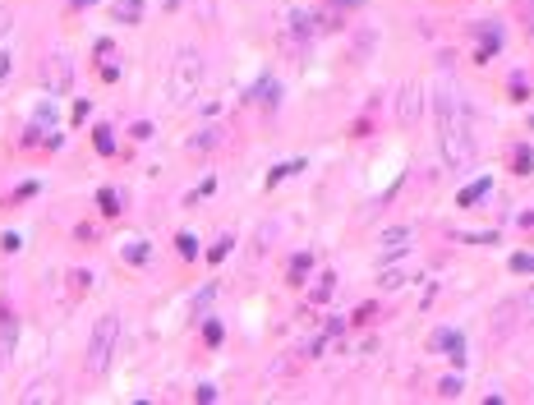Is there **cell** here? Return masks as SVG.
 I'll list each match as a JSON object with an SVG mask.
<instances>
[{
    "label": "cell",
    "instance_id": "6da1fadb",
    "mask_svg": "<svg viewBox=\"0 0 534 405\" xmlns=\"http://www.w3.org/2000/svg\"><path fill=\"white\" fill-rule=\"evenodd\" d=\"M433 120H438V148L447 171H470L474 157H479V143H474V120L470 106L456 88H438L433 97Z\"/></svg>",
    "mask_w": 534,
    "mask_h": 405
},
{
    "label": "cell",
    "instance_id": "7a4b0ae2",
    "mask_svg": "<svg viewBox=\"0 0 534 405\" xmlns=\"http://www.w3.org/2000/svg\"><path fill=\"white\" fill-rule=\"evenodd\" d=\"M203 88V51L198 46H180L176 60H171V102L189 106Z\"/></svg>",
    "mask_w": 534,
    "mask_h": 405
},
{
    "label": "cell",
    "instance_id": "3957f363",
    "mask_svg": "<svg viewBox=\"0 0 534 405\" xmlns=\"http://www.w3.org/2000/svg\"><path fill=\"white\" fill-rule=\"evenodd\" d=\"M120 345V318L115 313H102L92 323V336H88V378H102L111 369V355Z\"/></svg>",
    "mask_w": 534,
    "mask_h": 405
},
{
    "label": "cell",
    "instance_id": "277c9868",
    "mask_svg": "<svg viewBox=\"0 0 534 405\" xmlns=\"http://www.w3.org/2000/svg\"><path fill=\"white\" fill-rule=\"evenodd\" d=\"M415 249V226H387L378 230V263H392V258L410 254Z\"/></svg>",
    "mask_w": 534,
    "mask_h": 405
},
{
    "label": "cell",
    "instance_id": "5b68a950",
    "mask_svg": "<svg viewBox=\"0 0 534 405\" xmlns=\"http://www.w3.org/2000/svg\"><path fill=\"white\" fill-rule=\"evenodd\" d=\"M42 79H46V88L55 92V97H65V92H70V83H74V60L65 51H55L51 60L42 65Z\"/></svg>",
    "mask_w": 534,
    "mask_h": 405
},
{
    "label": "cell",
    "instance_id": "8992f818",
    "mask_svg": "<svg viewBox=\"0 0 534 405\" xmlns=\"http://www.w3.org/2000/svg\"><path fill=\"white\" fill-rule=\"evenodd\" d=\"M424 97V92L420 88H415V83H410V88H401V106H396V120H401V124H415V120H420V102Z\"/></svg>",
    "mask_w": 534,
    "mask_h": 405
},
{
    "label": "cell",
    "instance_id": "52a82bcc",
    "mask_svg": "<svg viewBox=\"0 0 534 405\" xmlns=\"http://www.w3.org/2000/svg\"><path fill=\"white\" fill-rule=\"evenodd\" d=\"M18 401H55V382H28Z\"/></svg>",
    "mask_w": 534,
    "mask_h": 405
},
{
    "label": "cell",
    "instance_id": "ba28073f",
    "mask_svg": "<svg viewBox=\"0 0 534 405\" xmlns=\"http://www.w3.org/2000/svg\"><path fill=\"white\" fill-rule=\"evenodd\" d=\"M405 281H410V267H387V272L378 276V286H383V291H401Z\"/></svg>",
    "mask_w": 534,
    "mask_h": 405
},
{
    "label": "cell",
    "instance_id": "9c48e42d",
    "mask_svg": "<svg viewBox=\"0 0 534 405\" xmlns=\"http://www.w3.org/2000/svg\"><path fill=\"white\" fill-rule=\"evenodd\" d=\"M139 14H143V0H120L115 5V18H124V23H139Z\"/></svg>",
    "mask_w": 534,
    "mask_h": 405
},
{
    "label": "cell",
    "instance_id": "30bf717a",
    "mask_svg": "<svg viewBox=\"0 0 534 405\" xmlns=\"http://www.w3.org/2000/svg\"><path fill=\"white\" fill-rule=\"evenodd\" d=\"M484 194H488V180H479V185L465 189V194H461V207H470V202H474V198H484Z\"/></svg>",
    "mask_w": 534,
    "mask_h": 405
},
{
    "label": "cell",
    "instance_id": "8fae6325",
    "mask_svg": "<svg viewBox=\"0 0 534 405\" xmlns=\"http://www.w3.org/2000/svg\"><path fill=\"white\" fill-rule=\"evenodd\" d=\"M304 272H309V258H295V263H290V286H304V281H299Z\"/></svg>",
    "mask_w": 534,
    "mask_h": 405
},
{
    "label": "cell",
    "instance_id": "7c38bea8",
    "mask_svg": "<svg viewBox=\"0 0 534 405\" xmlns=\"http://www.w3.org/2000/svg\"><path fill=\"white\" fill-rule=\"evenodd\" d=\"M511 267H516V272H530V267H534V258H530V254H520V258H511Z\"/></svg>",
    "mask_w": 534,
    "mask_h": 405
},
{
    "label": "cell",
    "instance_id": "4fadbf2b",
    "mask_svg": "<svg viewBox=\"0 0 534 405\" xmlns=\"http://www.w3.org/2000/svg\"><path fill=\"white\" fill-rule=\"evenodd\" d=\"M520 308H525V323H534V286L525 291V304H520Z\"/></svg>",
    "mask_w": 534,
    "mask_h": 405
},
{
    "label": "cell",
    "instance_id": "5bb4252c",
    "mask_svg": "<svg viewBox=\"0 0 534 405\" xmlns=\"http://www.w3.org/2000/svg\"><path fill=\"white\" fill-rule=\"evenodd\" d=\"M14 70V55H0V83H5V74Z\"/></svg>",
    "mask_w": 534,
    "mask_h": 405
},
{
    "label": "cell",
    "instance_id": "9a60e30c",
    "mask_svg": "<svg viewBox=\"0 0 534 405\" xmlns=\"http://www.w3.org/2000/svg\"><path fill=\"white\" fill-rule=\"evenodd\" d=\"M9 23H14V18H9V9H5V5H0V37H5V33H9Z\"/></svg>",
    "mask_w": 534,
    "mask_h": 405
}]
</instances>
